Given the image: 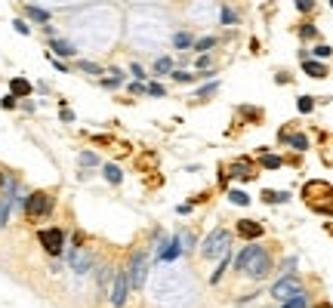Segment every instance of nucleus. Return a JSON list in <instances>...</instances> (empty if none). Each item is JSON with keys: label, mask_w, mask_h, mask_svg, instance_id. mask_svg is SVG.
<instances>
[{"label": "nucleus", "mask_w": 333, "mask_h": 308, "mask_svg": "<svg viewBox=\"0 0 333 308\" xmlns=\"http://www.w3.org/2000/svg\"><path fill=\"white\" fill-rule=\"evenodd\" d=\"M269 268H272V256H269V250L266 247H259L250 241L244 250L238 253L235 259V271H244L247 278H253V280H262L269 275Z\"/></svg>", "instance_id": "nucleus-1"}, {"label": "nucleus", "mask_w": 333, "mask_h": 308, "mask_svg": "<svg viewBox=\"0 0 333 308\" xmlns=\"http://www.w3.org/2000/svg\"><path fill=\"white\" fill-rule=\"evenodd\" d=\"M228 244H232V231L216 228V231L207 234V241L201 244V256H204V259H222V256L228 253Z\"/></svg>", "instance_id": "nucleus-2"}, {"label": "nucleus", "mask_w": 333, "mask_h": 308, "mask_svg": "<svg viewBox=\"0 0 333 308\" xmlns=\"http://www.w3.org/2000/svg\"><path fill=\"white\" fill-rule=\"evenodd\" d=\"M22 207H25L28 219H43V216H50V213H53V197L47 195V191H31Z\"/></svg>", "instance_id": "nucleus-3"}, {"label": "nucleus", "mask_w": 333, "mask_h": 308, "mask_svg": "<svg viewBox=\"0 0 333 308\" xmlns=\"http://www.w3.org/2000/svg\"><path fill=\"white\" fill-rule=\"evenodd\" d=\"M127 275H130V290H142L145 287V275H148V253L145 250L133 253V262H130Z\"/></svg>", "instance_id": "nucleus-4"}, {"label": "nucleus", "mask_w": 333, "mask_h": 308, "mask_svg": "<svg viewBox=\"0 0 333 308\" xmlns=\"http://www.w3.org/2000/svg\"><path fill=\"white\" fill-rule=\"evenodd\" d=\"M37 241H40V247L47 250L50 256H62V250H65V231H62V228H40Z\"/></svg>", "instance_id": "nucleus-5"}, {"label": "nucleus", "mask_w": 333, "mask_h": 308, "mask_svg": "<svg viewBox=\"0 0 333 308\" xmlns=\"http://www.w3.org/2000/svg\"><path fill=\"white\" fill-rule=\"evenodd\" d=\"M127 293H130V275H127V271H118V275L111 278V293H108L111 308H123V305H127Z\"/></svg>", "instance_id": "nucleus-6"}, {"label": "nucleus", "mask_w": 333, "mask_h": 308, "mask_svg": "<svg viewBox=\"0 0 333 308\" xmlns=\"http://www.w3.org/2000/svg\"><path fill=\"white\" fill-rule=\"evenodd\" d=\"M16 191H19L16 179H9V176H6V182H3V197H0V231L6 228L9 213H13V207H16Z\"/></svg>", "instance_id": "nucleus-7"}, {"label": "nucleus", "mask_w": 333, "mask_h": 308, "mask_svg": "<svg viewBox=\"0 0 333 308\" xmlns=\"http://www.w3.org/2000/svg\"><path fill=\"white\" fill-rule=\"evenodd\" d=\"M296 293H303V287H300V280H296L293 275L281 278V280L272 287V296H274L278 302H287V299H290V296H296Z\"/></svg>", "instance_id": "nucleus-8"}, {"label": "nucleus", "mask_w": 333, "mask_h": 308, "mask_svg": "<svg viewBox=\"0 0 333 308\" xmlns=\"http://www.w3.org/2000/svg\"><path fill=\"white\" fill-rule=\"evenodd\" d=\"M68 265H71L77 275H87V271L93 268V253L84 250V247H74L71 253H68Z\"/></svg>", "instance_id": "nucleus-9"}, {"label": "nucleus", "mask_w": 333, "mask_h": 308, "mask_svg": "<svg viewBox=\"0 0 333 308\" xmlns=\"http://www.w3.org/2000/svg\"><path fill=\"white\" fill-rule=\"evenodd\" d=\"M235 228H238V237H244V241H256V237H262V225L253 222V219H241Z\"/></svg>", "instance_id": "nucleus-10"}, {"label": "nucleus", "mask_w": 333, "mask_h": 308, "mask_svg": "<svg viewBox=\"0 0 333 308\" xmlns=\"http://www.w3.org/2000/svg\"><path fill=\"white\" fill-rule=\"evenodd\" d=\"M50 50L56 53V56H77V50H74V43H68V40H62V37H50Z\"/></svg>", "instance_id": "nucleus-11"}, {"label": "nucleus", "mask_w": 333, "mask_h": 308, "mask_svg": "<svg viewBox=\"0 0 333 308\" xmlns=\"http://www.w3.org/2000/svg\"><path fill=\"white\" fill-rule=\"evenodd\" d=\"M303 71L308 77H327V65L318 62V59H303Z\"/></svg>", "instance_id": "nucleus-12"}, {"label": "nucleus", "mask_w": 333, "mask_h": 308, "mask_svg": "<svg viewBox=\"0 0 333 308\" xmlns=\"http://www.w3.org/2000/svg\"><path fill=\"white\" fill-rule=\"evenodd\" d=\"M9 93H13L16 99H25V96H31V84L25 81V77H16V81H9Z\"/></svg>", "instance_id": "nucleus-13"}, {"label": "nucleus", "mask_w": 333, "mask_h": 308, "mask_svg": "<svg viewBox=\"0 0 333 308\" xmlns=\"http://www.w3.org/2000/svg\"><path fill=\"white\" fill-rule=\"evenodd\" d=\"M284 142L290 145V148H296V151H305V148H308V139H305L303 133H287V139H284Z\"/></svg>", "instance_id": "nucleus-14"}, {"label": "nucleus", "mask_w": 333, "mask_h": 308, "mask_svg": "<svg viewBox=\"0 0 333 308\" xmlns=\"http://www.w3.org/2000/svg\"><path fill=\"white\" fill-rule=\"evenodd\" d=\"M102 173H105V182H111V185H121V179H123L121 167H114V164H105V167H102Z\"/></svg>", "instance_id": "nucleus-15"}, {"label": "nucleus", "mask_w": 333, "mask_h": 308, "mask_svg": "<svg viewBox=\"0 0 333 308\" xmlns=\"http://www.w3.org/2000/svg\"><path fill=\"white\" fill-rule=\"evenodd\" d=\"M173 47L176 50H188V47H194V37H191V34H185V31H176L173 34Z\"/></svg>", "instance_id": "nucleus-16"}, {"label": "nucleus", "mask_w": 333, "mask_h": 308, "mask_svg": "<svg viewBox=\"0 0 333 308\" xmlns=\"http://www.w3.org/2000/svg\"><path fill=\"white\" fill-rule=\"evenodd\" d=\"M262 200H266V203H287V200H290V195H287V191H262Z\"/></svg>", "instance_id": "nucleus-17"}, {"label": "nucleus", "mask_w": 333, "mask_h": 308, "mask_svg": "<svg viewBox=\"0 0 333 308\" xmlns=\"http://www.w3.org/2000/svg\"><path fill=\"white\" fill-rule=\"evenodd\" d=\"M281 308H308V296L305 293H296L287 302H281Z\"/></svg>", "instance_id": "nucleus-18"}, {"label": "nucleus", "mask_w": 333, "mask_h": 308, "mask_svg": "<svg viewBox=\"0 0 333 308\" xmlns=\"http://www.w3.org/2000/svg\"><path fill=\"white\" fill-rule=\"evenodd\" d=\"M154 74H173V59H170V56H164V59H157L154 62Z\"/></svg>", "instance_id": "nucleus-19"}, {"label": "nucleus", "mask_w": 333, "mask_h": 308, "mask_svg": "<svg viewBox=\"0 0 333 308\" xmlns=\"http://www.w3.org/2000/svg\"><path fill=\"white\" fill-rule=\"evenodd\" d=\"M228 200L238 203V207H247L250 197H247V191H241V188H228Z\"/></svg>", "instance_id": "nucleus-20"}, {"label": "nucleus", "mask_w": 333, "mask_h": 308, "mask_svg": "<svg viewBox=\"0 0 333 308\" xmlns=\"http://www.w3.org/2000/svg\"><path fill=\"white\" fill-rule=\"evenodd\" d=\"M228 262H232V253H225L222 259H219V265H216V271L210 275V283H219V278H222V271L228 268Z\"/></svg>", "instance_id": "nucleus-21"}, {"label": "nucleus", "mask_w": 333, "mask_h": 308, "mask_svg": "<svg viewBox=\"0 0 333 308\" xmlns=\"http://www.w3.org/2000/svg\"><path fill=\"white\" fill-rule=\"evenodd\" d=\"M28 19L40 22V25H47V22H50V13H47V9H40V6H28Z\"/></svg>", "instance_id": "nucleus-22"}, {"label": "nucleus", "mask_w": 333, "mask_h": 308, "mask_svg": "<svg viewBox=\"0 0 333 308\" xmlns=\"http://www.w3.org/2000/svg\"><path fill=\"white\" fill-rule=\"evenodd\" d=\"M259 164L266 167V169H278V167H281L284 161H281L278 154H266V151H262V157H259Z\"/></svg>", "instance_id": "nucleus-23"}, {"label": "nucleus", "mask_w": 333, "mask_h": 308, "mask_svg": "<svg viewBox=\"0 0 333 308\" xmlns=\"http://www.w3.org/2000/svg\"><path fill=\"white\" fill-rule=\"evenodd\" d=\"M121 77H123L121 71H111L108 77H102V81H99V84H102V86H105V89H118V86H121Z\"/></svg>", "instance_id": "nucleus-24"}, {"label": "nucleus", "mask_w": 333, "mask_h": 308, "mask_svg": "<svg viewBox=\"0 0 333 308\" xmlns=\"http://www.w3.org/2000/svg\"><path fill=\"white\" fill-rule=\"evenodd\" d=\"M235 176H238L241 182H250V179H253V173H250L247 161H238V164H235Z\"/></svg>", "instance_id": "nucleus-25"}, {"label": "nucleus", "mask_w": 333, "mask_h": 308, "mask_svg": "<svg viewBox=\"0 0 333 308\" xmlns=\"http://www.w3.org/2000/svg\"><path fill=\"white\" fill-rule=\"evenodd\" d=\"M296 108H300V114H312V108H315V99H312V96H300V102H296Z\"/></svg>", "instance_id": "nucleus-26"}, {"label": "nucleus", "mask_w": 333, "mask_h": 308, "mask_svg": "<svg viewBox=\"0 0 333 308\" xmlns=\"http://www.w3.org/2000/svg\"><path fill=\"white\" fill-rule=\"evenodd\" d=\"M216 89H219V81H210V84H204V86H201L194 96H198V99H207V96H213Z\"/></svg>", "instance_id": "nucleus-27"}, {"label": "nucleus", "mask_w": 333, "mask_h": 308, "mask_svg": "<svg viewBox=\"0 0 333 308\" xmlns=\"http://www.w3.org/2000/svg\"><path fill=\"white\" fill-rule=\"evenodd\" d=\"M216 47V37H201V40H194V50L198 53H207V50H213Z\"/></svg>", "instance_id": "nucleus-28"}, {"label": "nucleus", "mask_w": 333, "mask_h": 308, "mask_svg": "<svg viewBox=\"0 0 333 308\" xmlns=\"http://www.w3.org/2000/svg\"><path fill=\"white\" fill-rule=\"evenodd\" d=\"M222 25H235V22H238V13H235V9L232 6H222Z\"/></svg>", "instance_id": "nucleus-29"}, {"label": "nucleus", "mask_w": 333, "mask_h": 308, "mask_svg": "<svg viewBox=\"0 0 333 308\" xmlns=\"http://www.w3.org/2000/svg\"><path fill=\"white\" fill-rule=\"evenodd\" d=\"M173 81L176 84H194V74L191 71H173Z\"/></svg>", "instance_id": "nucleus-30"}, {"label": "nucleus", "mask_w": 333, "mask_h": 308, "mask_svg": "<svg viewBox=\"0 0 333 308\" xmlns=\"http://www.w3.org/2000/svg\"><path fill=\"white\" fill-rule=\"evenodd\" d=\"M99 164V157L93 154V151H84V154H80V167H96Z\"/></svg>", "instance_id": "nucleus-31"}, {"label": "nucleus", "mask_w": 333, "mask_h": 308, "mask_svg": "<svg viewBox=\"0 0 333 308\" xmlns=\"http://www.w3.org/2000/svg\"><path fill=\"white\" fill-rule=\"evenodd\" d=\"M176 237H179V244H182V253H188V250L194 247V237H191L188 231H185V234H176Z\"/></svg>", "instance_id": "nucleus-32"}, {"label": "nucleus", "mask_w": 333, "mask_h": 308, "mask_svg": "<svg viewBox=\"0 0 333 308\" xmlns=\"http://www.w3.org/2000/svg\"><path fill=\"white\" fill-rule=\"evenodd\" d=\"M330 53H333V50L327 47V43H318V47L312 50V56H318V59H321V62H324V59H327V56H330Z\"/></svg>", "instance_id": "nucleus-33"}, {"label": "nucleus", "mask_w": 333, "mask_h": 308, "mask_svg": "<svg viewBox=\"0 0 333 308\" xmlns=\"http://www.w3.org/2000/svg\"><path fill=\"white\" fill-rule=\"evenodd\" d=\"M130 71H133V77H136V81H139V84L145 81V68H142L139 62H133V65H130Z\"/></svg>", "instance_id": "nucleus-34"}, {"label": "nucleus", "mask_w": 333, "mask_h": 308, "mask_svg": "<svg viewBox=\"0 0 333 308\" xmlns=\"http://www.w3.org/2000/svg\"><path fill=\"white\" fill-rule=\"evenodd\" d=\"M80 71H87V74H99V65L96 62H77Z\"/></svg>", "instance_id": "nucleus-35"}, {"label": "nucleus", "mask_w": 333, "mask_h": 308, "mask_svg": "<svg viewBox=\"0 0 333 308\" xmlns=\"http://www.w3.org/2000/svg\"><path fill=\"white\" fill-rule=\"evenodd\" d=\"M296 9H300V13H312V9H315V0H296Z\"/></svg>", "instance_id": "nucleus-36"}, {"label": "nucleus", "mask_w": 333, "mask_h": 308, "mask_svg": "<svg viewBox=\"0 0 333 308\" xmlns=\"http://www.w3.org/2000/svg\"><path fill=\"white\" fill-rule=\"evenodd\" d=\"M315 34H318L315 25H303V28H300V37H305V40H308V37H315Z\"/></svg>", "instance_id": "nucleus-37"}, {"label": "nucleus", "mask_w": 333, "mask_h": 308, "mask_svg": "<svg viewBox=\"0 0 333 308\" xmlns=\"http://www.w3.org/2000/svg\"><path fill=\"white\" fill-rule=\"evenodd\" d=\"M13 28H16L19 34H31V28H28V22H22V19H16V22H13Z\"/></svg>", "instance_id": "nucleus-38"}, {"label": "nucleus", "mask_w": 333, "mask_h": 308, "mask_svg": "<svg viewBox=\"0 0 333 308\" xmlns=\"http://www.w3.org/2000/svg\"><path fill=\"white\" fill-rule=\"evenodd\" d=\"M0 108H16V96H13V93L3 96V99H0Z\"/></svg>", "instance_id": "nucleus-39"}, {"label": "nucleus", "mask_w": 333, "mask_h": 308, "mask_svg": "<svg viewBox=\"0 0 333 308\" xmlns=\"http://www.w3.org/2000/svg\"><path fill=\"white\" fill-rule=\"evenodd\" d=\"M145 93H151V96H164V86H160V84H148V86H145Z\"/></svg>", "instance_id": "nucleus-40"}, {"label": "nucleus", "mask_w": 333, "mask_h": 308, "mask_svg": "<svg viewBox=\"0 0 333 308\" xmlns=\"http://www.w3.org/2000/svg\"><path fill=\"white\" fill-rule=\"evenodd\" d=\"M210 56H198V68H201V71H207V68H210Z\"/></svg>", "instance_id": "nucleus-41"}, {"label": "nucleus", "mask_w": 333, "mask_h": 308, "mask_svg": "<svg viewBox=\"0 0 333 308\" xmlns=\"http://www.w3.org/2000/svg\"><path fill=\"white\" fill-rule=\"evenodd\" d=\"M59 117H62L65 123H71V120H74V114H71V111H68V108H62V111H59Z\"/></svg>", "instance_id": "nucleus-42"}, {"label": "nucleus", "mask_w": 333, "mask_h": 308, "mask_svg": "<svg viewBox=\"0 0 333 308\" xmlns=\"http://www.w3.org/2000/svg\"><path fill=\"white\" fill-rule=\"evenodd\" d=\"M130 93L139 96V93H145V86H142V84H130Z\"/></svg>", "instance_id": "nucleus-43"}, {"label": "nucleus", "mask_w": 333, "mask_h": 308, "mask_svg": "<svg viewBox=\"0 0 333 308\" xmlns=\"http://www.w3.org/2000/svg\"><path fill=\"white\" fill-rule=\"evenodd\" d=\"M53 68H56V71H68V65H65V62H59V59H53Z\"/></svg>", "instance_id": "nucleus-44"}, {"label": "nucleus", "mask_w": 333, "mask_h": 308, "mask_svg": "<svg viewBox=\"0 0 333 308\" xmlns=\"http://www.w3.org/2000/svg\"><path fill=\"white\" fill-rule=\"evenodd\" d=\"M3 182H6V176H3V173H0V191H3Z\"/></svg>", "instance_id": "nucleus-45"}, {"label": "nucleus", "mask_w": 333, "mask_h": 308, "mask_svg": "<svg viewBox=\"0 0 333 308\" xmlns=\"http://www.w3.org/2000/svg\"><path fill=\"white\" fill-rule=\"evenodd\" d=\"M330 6H333V0H330Z\"/></svg>", "instance_id": "nucleus-46"}]
</instances>
